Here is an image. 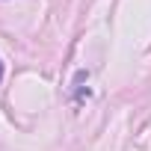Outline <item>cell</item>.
<instances>
[{
	"mask_svg": "<svg viewBox=\"0 0 151 151\" xmlns=\"http://www.w3.org/2000/svg\"><path fill=\"white\" fill-rule=\"evenodd\" d=\"M0 80H3V62H0Z\"/></svg>",
	"mask_w": 151,
	"mask_h": 151,
	"instance_id": "6da1fadb",
	"label": "cell"
}]
</instances>
